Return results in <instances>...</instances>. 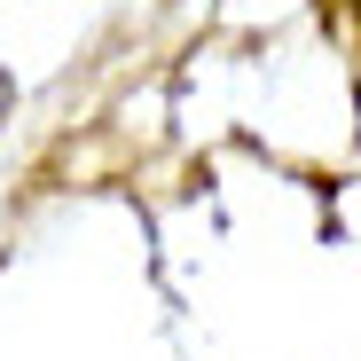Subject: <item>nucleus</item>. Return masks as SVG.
Wrapping results in <instances>:
<instances>
[{
    "label": "nucleus",
    "mask_w": 361,
    "mask_h": 361,
    "mask_svg": "<svg viewBox=\"0 0 361 361\" xmlns=\"http://www.w3.org/2000/svg\"><path fill=\"white\" fill-rule=\"evenodd\" d=\"M0 118H8V79H0Z\"/></svg>",
    "instance_id": "obj_1"
}]
</instances>
